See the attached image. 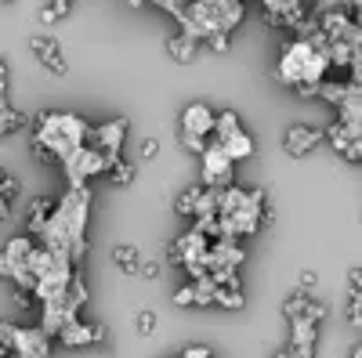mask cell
Segmentation results:
<instances>
[{"label": "cell", "mask_w": 362, "mask_h": 358, "mask_svg": "<svg viewBox=\"0 0 362 358\" xmlns=\"http://www.w3.org/2000/svg\"><path fill=\"white\" fill-rule=\"evenodd\" d=\"M348 95H351V83H348V80H326V83L319 87V98L329 102V105H337V109L348 102Z\"/></svg>", "instance_id": "17"}, {"label": "cell", "mask_w": 362, "mask_h": 358, "mask_svg": "<svg viewBox=\"0 0 362 358\" xmlns=\"http://www.w3.org/2000/svg\"><path fill=\"white\" fill-rule=\"evenodd\" d=\"M326 141L334 145L337 156H344L348 163H358L362 167V138H341L334 127H326Z\"/></svg>", "instance_id": "13"}, {"label": "cell", "mask_w": 362, "mask_h": 358, "mask_svg": "<svg viewBox=\"0 0 362 358\" xmlns=\"http://www.w3.org/2000/svg\"><path fill=\"white\" fill-rule=\"evenodd\" d=\"M206 44H210V51H221V54L228 51V37H210Z\"/></svg>", "instance_id": "41"}, {"label": "cell", "mask_w": 362, "mask_h": 358, "mask_svg": "<svg viewBox=\"0 0 362 358\" xmlns=\"http://www.w3.org/2000/svg\"><path fill=\"white\" fill-rule=\"evenodd\" d=\"M181 358H214V354H210V347H206V344H192V347L181 351Z\"/></svg>", "instance_id": "34"}, {"label": "cell", "mask_w": 362, "mask_h": 358, "mask_svg": "<svg viewBox=\"0 0 362 358\" xmlns=\"http://www.w3.org/2000/svg\"><path fill=\"white\" fill-rule=\"evenodd\" d=\"M29 153H33V160H40V163H47V167L58 160V156H54V148H51L44 138H37V134L29 138Z\"/></svg>", "instance_id": "26"}, {"label": "cell", "mask_w": 362, "mask_h": 358, "mask_svg": "<svg viewBox=\"0 0 362 358\" xmlns=\"http://www.w3.org/2000/svg\"><path fill=\"white\" fill-rule=\"evenodd\" d=\"M218 131V112L203 105V102H192L185 105V112H181V134H196V138H210Z\"/></svg>", "instance_id": "7"}, {"label": "cell", "mask_w": 362, "mask_h": 358, "mask_svg": "<svg viewBox=\"0 0 362 358\" xmlns=\"http://www.w3.org/2000/svg\"><path fill=\"white\" fill-rule=\"evenodd\" d=\"M272 358H293V351H290V347H283V351H276Z\"/></svg>", "instance_id": "45"}, {"label": "cell", "mask_w": 362, "mask_h": 358, "mask_svg": "<svg viewBox=\"0 0 362 358\" xmlns=\"http://www.w3.org/2000/svg\"><path fill=\"white\" fill-rule=\"evenodd\" d=\"M348 290H351V293H362V264L348 272Z\"/></svg>", "instance_id": "35"}, {"label": "cell", "mask_w": 362, "mask_h": 358, "mask_svg": "<svg viewBox=\"0 0 362 358\" xmlns=\"http://www.w3.org/2000/svg\"><path fill=\"white\" fill-rule=\"evenodd\" d=\"M11 351L18 358H51V337L40 330V326H33V330L11 326Z\"/></svg>", "instance_id": "6"}, {"label": "cell", "mask_w": 362, "mask_h": 358, "mask_svg": "<svg viewBox=\"0 0 362 358\" xmlns=\"http://www.w3.org/2000/svg\"><path fill=\"white\" fill-rule=\"evenodd\" d=\"M243 18H247L243 0H189L185 18H181V33H189L196 40L228 37Z\"/></svg>", "instance_id": "1"}, {"label": "cell", "mask_w": 362, "mask_h": 358, "mask_svg": "<svg viewBox=\"0 0 362 358\" xmlns=\"http://www.w3.org/2000/svg\"><path fill=\"white\" fill-rule=\"evenodd\" d=\"M131 8H141V4H160V0H127Z\"/></svg>", "instance_id": "44"}, {"label": "cell", "mask_w": 362, "mask_h": 358, "mask_svg": "<svg viewBox=\"0 0 362 358\" xmlns=\"http://www.w3.org/2000/svg\"><path fill=\"white\" fill-rule=\"evenodd\" d=\"M105 177H109L112 185L124 189V185H131V181H134V167H131L127 160H116V163L109 167V174H105Z\"/></svg>", "instance_id": "23"}, {"label": "cell", "mask_w": 362, "mask_h": 358, "mask_svg": "<svg viewBox=\"0 0 362 358\" xmlns=\"http://www.w3.org/2000/svg\"><path fill=\"white\" fill-rule=\"evenodd\" d=\"M127 127H131V119H127V116H116V119H109V124H98L95 131H90V141H87V145H95L98 153L109 156V163H116V160H124L119 153H124Z\"/></svg>", "instance_id": "4"}, {"label": "cell", "mask_w": 362, "mask_h": 358, "mask_svg": "<svg viewBox=\"0 0 362 358\" xmlns=\"http://www.w3.org/2000/svg\"><path fill=\"white\" fill-rule=\"evenodd\" d=\"M348 80H351L355 87H362V54H355V62H351V69H348Z\"/></svg>", "instance_id": "36"}, {"label": "cell", "mask_w": 362, "mask_h": 358, "mask_svg": "<svg viewBox=\"0 0 362 358\" xmlns=\"http://www.w3.org/2000/svg\"><path fill=\"white\" fill-rule=\"evenodd\" d=\"M315 282H319V275H315V272H300V279H297V286L305 290V293H308V290H315Z\"/></svg>", "instance_id": "38"}, {"label": "cell", "mask_w": 362, "mask_h": 358, "mask_svg": "<svg viewBox=\"0 0 362 358\" xmlns=\"http://www.w3.org/2000/svg\"><path fill=\"white\" fill-rule=\"evenodd\" d=\"M134 330H138L141 337H153V330H156V311L141 308V311L134 315Z\"/></svg>", "instance_id": "28"}, {"label": "cell", "mask_w": 362, "mask_h": 358, "mask_svg": "<svg viewBox=\"0 0 362 358\" xmlns=\"http://www.w3.org/2000/svg\"><path fill=\"white\" fill-rule=\"evenodd\" d=\"M141 275H145V279H156V275H160V264H156V261H145V264H141Z\"/></svg>", "instance_id": "40"}, {"label": "cell", "mask_w": 362, "mask_h": 358, "mask_svg": "<svg viewBox=\"0 0 362 358\" xmlns=\"http://www.w3.org/2000/svg\"><path fill=\"white\" fill-rule=\"evenodd\" d=\"M351 358H362V344H358V347H355V354H351Z\"/></svg>", "instance_id": "46"}, {"label": "cell", "mask_w": 362, "mask_h": 358, "mask_svg": "<svg viewBox=\"0 0 362 358\" xmlns=\"http://www.w3.org/2000/svg\"><path fill=\"white\" fill-rule=\"evenodd\" d=\"M261 8L268 11V15H279V18H286L290 11H297L300 8V0H261ZM286 29V25H283Z\"/></svg>", "instance_id": "27"}, {"label": "cell", "mask_w": 362, "mask_h": 358, "mask_svg": "<svg viewBox=\"0 0 362 358\" xmlns=\"http://www.w3.org/2000/svg\"><path fill=\"white\" fill-rule=\"evenodd\" d=\"M214 304H221L228 311H239V308L247 304V297H243V290H218L214 293Z\"/></svg>", "instance_id": "25"}, {"label": "cell", "mask_w": 362, "mask_h": 358, "mask_svg": "<svg viewBox=\"0 0 362 358\" xmlns=\"http://www.w3.org/2000/svg\"><path fill=\"white\" fill-rule=\"evenodd\" d=\"M73 4H76V0H51V8L58 11V18H66L73 11Z\"/></svg>", "instance_id": "39"}, {"label": "cell", "mask_w": 362, "mask_h": 358, "mask_svg": "<svg viewBox=\"0 0 362 358\" xmlns=\"http://www.w3.org/2000/svg\"><path fill=\"white\" fill-rule=\"evenodd\" d=\"M4 4H15V0H4Z\"/></svg>", "instance_id": "47"}, {"label": "cell", "mask_w": 362, "mask_h": 358, "mask_svg": "<svg viewBox=\"0 0 362 358\" xmlns=\"http://www.w3.org/2000/svg\"><path fill=\"white\" fill-rule=\"evenodd\" d=\"M15 196H18V181L4 170V177H0V214H4V217H11V203H15Z\"/></svg>", "instance_id": "20"}, {"label": "cell", "mask_w": 362, "mask_h": 358, "mask_svg": "<svg viewBox=\"0 0 362 358\" xmlns=\"http://www.w3.org/2000/svg\"><path fill=\"white\" fill-rule=\"evenodd\" d=\"M66 304H69L73 315H80V308L87 304V282H83L80 275L73 279V286H69V293H66Z\"/></svg>", "instance_id": "22"}, {"label": "cell", "mask_w": 362, "mask_h": 358, "mask_svg": "<svg viewBox=\"0 0 362 358\" xmlns=\"http://www.w3.org/2000/svg\"><path fill=\"white\" fill-rule=\"evenodd\" d=\"M344 318L351 326H362V293H351L348 290V308H344Z\"/></svg>", "instance_id": "29"}, {"label": "cell", "mask_w": 362, "mask_h": 358, "mask_svg": "<svg viewBox=\"0 0 362 358\" xmlns=\"http://www.w3.org/2000/svg\"><path fill=\"white\" fill-rule=\"evenodd\" d=\"M322 138H326V131H319V127L293 124V127L283 134V153H286V156H293V160H300V156H308Z\"/></svg>", "instance_id": "8"}, {"label": "cell", "mask_w": 362, "mask_h": 358, "mask_svg": "<svg viewBox=\"0 0 362 358\" xmlns=\"http://www.w3.org/2000/svg\"><path fill=\"white\" fill-rule=\"evenodd\" d=\"M196 47H199V40L189 37V33H174V37H167V54L174 58L177 66L196 62Z\"/></svg>", "instance_id": "11"}, {"label": "cell", "mask_w": 362, "mask_h": 358, "mask_svg": "<svg viewBox=\"0 0 362 358\" xmlns=\"http://www.w3.org/2000/svg\"><path fill=\"white\" fill-rule=\"evenodd\" d=\"M225 145V153L232 156V163H239V160H247V156H254V138L247 134V131H239V134H232L228 141H221Z\"/></svg>", "instance_id": "18"}, {"label": "cell", "mask_w": 362, "mask_h": 358, "mask_svg": "<svg viewBox=\"0 0 362 358\" xmlns=\"http://www.w3.org/2000/svg\"><path fill=\"white\" fill-rule=\"evenodd\" d=\"M203 185L218 189V192L232 189V156L225 153L221 141H210L206 156H203Z\"/></svg>", "instance_id": "5"}, {"label": "cell", "mask_w": 362, "mask_h": 358, "mask_svg": "<svg viewBox=\"0 0 362 358\" xmlns=\"http://www.w3.org/2000/svg\"><path fill=\"white\" fill-rule=\"evenodd\" d=\"M109 156L98 153L95 145H83L80 153L66 163V177H69V189H87V177H95V174H109Z\"/></svg>", "instance_id": "3"}, {"label": "cell", "mask_w": 362, "mask_h": 358, "mask_svg": "<svg viewBox=\"0 0 362 358\" xmlns=\"http://www.w3.org/2000/svg\"><path fill=\"white\" fill-rule=\"evenodd\" d=\"M351 62H355V51L348 44H334V47H329V66H334L337 73L341 69H351Z\"/></svg>", "instance_id": "24"}, {"label": "cell", "mask_w": 362, "mask_h": 358, "mask_svg": "<svg viewBox=\"0 0 362 358\" xmlns=\"http://www.w3.org/2000/svg\"><path fill=\"white\" fill-rule=\"evenodd\" d=\"M329 73H334L329 54L315 51L308 40H293L290 47H283V58L276 66V80L290 91H297L300 83H326Z\"/></svg>", "instance_id": "2"}, {"label": "cell", "mask_w": 362, "mask_h": 358, "mask_svg": "<svg viewBox=\"0 0 362 358\" xmlns=\"http://www.w3.org/2000/svg\"><path fill=\"white\" fill-rule=\"evenodd\" d=\"M272 221H276V206H272V203H268V206H264V210H261V228H268Z\"/></svg>", "instance_id": "42"}, {"label": "cell", "mask_w": 362, "mask_h": 358, "mask_svg": "<svg viewBox=\"0 0 362 358\" xmlns=\"http://www.w3.org/2000/svg\"><path fill=\"white\" fill-rule=\"evenodd\" d=\"M239 131H243V127H239V116L232 112V109H225V112H218V138L214 141H228L232 134H239Z\"/></svg>", "instance_id": "21"}, {"label": "cell", "mask_w": 362, "mask_h": 358, "mask_svg": "<svg viewBox=\"0 0 362 358\" xmlns=\"http://www.w3.org/2000/svg\"><path fill=\"white\" fill-rule=\"evenodd\" d=\"M203 192H206V185H189L185 192L174 199V210H177L181 217H196V214H199V199H203Z\"/></svg>", "instance_id": "15"}, {"label": "cell", "mask_w": 362, "mask_h": 358, "mask_svg": "<svg viewBox=\"0 0 362 358\" xmlns=\"http://www.w3.org/2000/svg\"><path fill=\"white\" fill-rule=\"evenodd\" d=\"M344 0H319V4L312 8V15H329V11H341Z\"/></svg>", "instance_id": "31"}, {"label": "cell", "mask_w": 362, "mask_h": 358, "mask_svg": "<svg viewBox=\"0 0 362 358\" xmlns=\"http://www.w3.org/2000/svg\"><path fill=\"white\" fill-rule=\"evenodd\" d=\"M40 22H47V25L58 22V11H54V8H44V11H40Z\"/></svg>", "instance_id": "43"}, {"label": "cell", "mask_w": 362, "mask_h": 358, "mask_svg": "<svg viewBox=\"0 0 362 358\" xmlns=\"http://www.w3.org/2000/svg\"><path fill=\"white\" fill-rule=\"evenodd\" d=\"M62 340L66 347H87V344H102V340H109V330L105 326H87V322H73V326H66L62 330Z\"/></svg>", "instance_id": "10"}, {"label": "cell", "mask_w": 362, "mask_h": 358, "mask_svg": "<svg viewBox=\"0 0 362 358\" xmlns=\"http://www.w3.org/2000/svg\"><path fill=\"white\" fill-rule=\"evenodd\" d=\"M326 311H329V308H326V304H322V301H312V304H308V315H305V318H308V322H315V326H319V322H322V318H326Z\"/></svg>", "instance_id": "32"}, {"label": "cell", "mask_w": 362, "mask_h": 358, "mask_svg": "<svg viewBox=\"0 0 362 358\" xmlns=\"http://www.w3.org/2000/svg\"><path fill=\"white\" fill-rule=\"evenodd\" d=\"M112 261H116V268L124 275H138V268H141V253H138V246H131V243H119L116 250H112Z\"/></svg>", "instance_id": "16"}, {"label": "cell", "mask_w": 362, "mask_h": 358, "mask_svg": "<svg viewBox=\"0 0 362 358\" xmlns=\"http://www.w3.org/2000/svg\"><path fill=\"white\" fill-rule=\"evenodd\" d=\"M51 217H54V206H51V199H47V196H40V199L29 203V217H25V225H29V232H33V235H40V239H44V232H47Z\"/></svg>", "instance_id": "12"}, {"label": "cell", "mask_w": 362, "mask_h": 358, "mask_svg": "<svg viewBox=\"0 0 362 358\" xmlns=\"http://www.w3.org/2000/svg\"><path fill=\"white\" fill-rule=\"evenodd\" d=\"M308 304H312V297H308L305 290H297V293H290V297H286L283 315H286L290 322H297V318H305V315H308Z\"/></svg>", "instance_id": "19"}, {"label": "cell", "mask_w": 362, "mask_h": 358, "mask_svg": "<svg viewBox=\"0 0 362 358\" xmlns=\"http://www.w3.org/2000/svg\"><path fill=\"white\" fill-rule=\"evenodd\" d=\"M29 47H33L37 62H40L44 69H51L54 76H66V73H69V62H66V54H62V44H58L54 37H33V40H29Z\"/></svg>", "instance_id": "9"}, {"label": "cell", "mask_w": 362, "mask_h": 358, "mask_svg": "<svg viewBox=\"0 0 362 358\" xmlns=\"http://www.w3.org/2000/svg\"><path fill=\"white\" fill-rule=\"evenodd\" d=\"M181 145H185L189 153H196V156H206V148H210V141L206 138H196V134H181Z\"/></svg>", "instance_id": "30"}, {"label": "cell", "mask_w": 362, "mask_h": 358, "mask_svg": "<svg viewBox=\"0 0 362 358\" xmlns=\"http://www.w3.org/2000/svg\"><path fill=\"white\" fill-rule=\"evenodd\" d=\"M156 153H160V138H145V145H141V156H145V160H153Z\"/></svg>", "instance_id": "37"}, {"label": "cell", "mask_w": 362, "mask_h": 358, "mask_svg": "<svg viewBox=\"0 0 362 358\" xmlns=\"http://www.w3.org/2000/svg\"><path fill=\"white\" fill-rule=\"evenodd\" d=\"M344 11H348V18L362 29V0H344Z\"/></svg>", "instance_id": "33"}, {"label": "cell", "mask_w": 362, "mask_h": 358, "mask_svg": "<svg viewBox=\"0 0 362 358\" xmlns=\"http://www.w3.org/2000/svg\"><path fill=\"white\" fill-rule=\"evenodd\" d=\"M25 127H29V116H25L22 109H15L11 102L0 105V134H4V138H15V134H22Z\"/></svg>", "instance_id": "14"}]
</instances>
